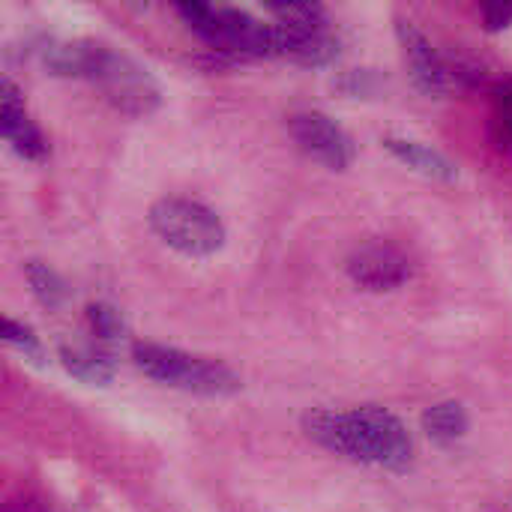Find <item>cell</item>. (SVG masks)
I'll list each match as a JSON object with an SVG mask.
<instances>
[{
  "label": "cell",
  "instance_id": "6da1fadb",
  "mask_svg": "<svg viewBox=\"0 0 512 512\" xmlns=\"http://www.w3.org/2000/svg\"><path fill=\"white\" fill-rule=\"evenodd\" d=\"M303 432L318 447L351 462L399 474L414 465V441L405 423L378 405H363L354 411H309L303 417Z\"/></svg>",
  "mask_w": 512,
  "mask_h": 512
},
{
  "label": "cell",
  "instance_id": "7a4b0ae2",
  "mask_svg": "<svg viewBox=\"0 0 512 512\" xmlns=\"http://www.w3.org/2000/svg\"><path fill=\"white\" fill-rule=\"evenodd\" d=\"M132 363L150 378L165 387L207 396V399H225L240 393L243 381L240 375L213 357L186 354L180 348L156 345V342H135L132 345Z\"/></svg>",
  "mask_w": 512,
  "mask_h": 512
},
{
  "label": "cell",
  "instance_id": "3957f363",
  "mask_svg": "<svg viewBox=\"0 0 512 512\" xmlns=\"http://www.w3.org/2000/svg\"><path fill=\"white\" fill-rule=\"evenodd\" d=\"M153 234L186 258H210L225 246L222 219L201 201L192 198H159L150 213Z\"/></svg>",
  "mask_w": 512,
  "mask_h": 512
},
{
  "label": "cell",
  "instance_id": "277c9868",
  "mask_svg": "<svg viewBox=\"0 0 512 512\" xmlns=\"http://www.w3.org/2000/svg\"><path fill=\"white\" fill-rule=\"evenodd\" d=\"M90 81L126 117H147L162 105V90H159L156 78L141 63H135L126 54H117L108 45L102 48Z\"/></svg>",
  "mask_w": 512,
  "mask_h": 512
},
{
  "label": "cell",
  "instance_id": "5b68a950",
  "mask_svg": "<svg viewBox=\"0 0 512 512\" xmlns=\"http://www.w3.org/2000/svg\"><path fill=\"white\" fill-rule=\"evenodd\" d=\"M288 132L306 156H312L315 162H321L330 171H348L357 156L354 138L333 117H327L321 111L291 114Z\"/></svg>",
  "mask_w": 512,
  "mask_h": 512
},
{
  "label": "cell",
  "instance_id": "8992f818",
  "mask_svg": "<svg viewBox=\"0 0 512 512\" xmlns=\"http://www.w3.org/2000/svg\"><path fill=\"white\" fill-rule=\"evenodd\" d=\"M345 270H348V279L357 288L372 291V294H384V291L402 288L411 279L414 264H411L408 252H402L396 243L372 240V243L357 246L348 255Z\"/></svg>",
  "mask_w": 512,
  "mask_h": 512
},
{
  "label": "cell",
  "instance_id": "52a82bcc",
  "mask_svg": "<svg viewBox=\"0 0 512 512\" xmlns=\"http://www.w3.org/2000/svg\"><path fill=\"white\" fill-rule=\"evenodd\" d=\"M396 36H399L402 57H405V66L411 72L414 87L423 96H444L450 90L447 60L435 51V45L426 39V33L417 24L396 18Z\"/></svg>",
  "mask_w": 512,
  "mask_h": 512
},
{
  "label": "cell",
  "instance_id": "ba28073f",
  "mask_svg": "<svg viewBox=\"0 0 512 512\" xmlns=\"http://www.w3.org/2000/svg\"><path fill=\"white\" fill-rule=\"evenodd\" d=\"M0 135L27 162H45L48 159V138L27 117L24 96L12 78L0 81Z\"/></svg>",
  "mask_w": 512,
  "mask_h": 512
},
{
  "label": "cell",
  "instance_id": "9c48e42d",
  "mask_svg": "<svg viewBox=\"0 0 512 512\" xmlns=\"http://www.w3.org/2000/svg\"><path fill=\"white\" fill-rule=\"evenodd\" d=\"M276 33H279V57L297 63V66L324 69L339 57V36L330 30V21L318 24V27H282V24H276Z\"/></svg>",
  "mask_w": 512,
  "mask_h": 512
},
{
  "label": "cell",
  "instance_id": "30bf717a",
  "mask_svg": "<svg viewBox=\"0 0 512 512\" xmlns=\"http://www.w3.org/2000/svg\"><path fill=\"white\" fill-rule=\"evenodd\" d=\"M57 360L66 369V375L90 387H108L117 375L114 354L93 342H63L57 348Z\"/></svg>",
  "mask_w": 512,
  "mask_h": 512
},
{
  "label": "cell",
  "instance_id": "8fae6325",
  "mask_svg": "<svg viewBox=\"0 0 512 512\" xmlns=\"http://www.w3.org/2000/svg\"><path fill=\"white\" fill-rule=\"evenodd\" d=\"M102 48H105L102 42L75 39V42H45V48H39V54H42V63L51 75L90 81L96 72Z\"/></svg>",
  "mask_w": 512,
  "mask_h": 512
},
{
  "label": "cell",
  "instance_id": "7c38bea8",
  "mask_svg": "<svg viewBox=\"0 0 512 512\" xmlns=\"http://www.w3.org/2000/svg\"><path fill=\"white\" fill-rule=\"evenodd\" d=\"M384 147H387L402 165H408L411 171H417V174H423V177H429V180L453 183V180L459 177L456 165H453L441 150H435V147H429V144H423V141L390 135V138H384Z\"/></svg>",
  "mask_w": 512,
  "mask_h": 512
},
{
  "label": "cell",
  "instance_id": "4fadbf2b",
  "mask_svg": "<svg viewBox=\"0 0 512 512\" xmlns=\"http://www.w3.org/2000/svg\"><path fill=\"white\" fill-rule=\"evenodd\" d=\"M468 429H471V420L462 402H438L423 411V432L438 447L459 444L468 435Z\"/></svg>",
  "mask_w": 512,
  "mask_h": 512
},
{
  "label": "cell",
  "instance_id": "5bb4252c",
  "mask_svg": "<svg viewBox=\"0 0 512 512\" xmlns=\"http://www.w3.org/2000/svg\"><path fill=\"white\" fill-rule=\"evenodd\" d=\"M24 276H27V285H30L33 297L39 300V306H45L48 312H57V309L66 306L69 288H66V282H63V276L57 270H51L42 261H27Z\"/></svg>",
  "mask_w": 512,
  "mask_h": 512
},
{
  "label": "cell",
  "instance_id": "9a60e30c",
  "mask_svg": "<svg viewBox=\"0 0 512 512\" xmlns=\"http://www.w3.org/2000/svg\"><path fill=\"white\" fill-rule=\"evenodd\" d=\"M492 141L498 150L512 153V81H498L492 87Z\"/></svg>",
  "mask_w": 512,
  "mask_h": 512
},
{
  "label": "cell",
  "instance_id": "2e32d148",
  "mask_svg": "<svg viewBox=\"0 0 512 512\" xmlns=\"http://www.w3.org/2000/svg\"><path fill=\"white\" fill-rule=\"evenodd\" d=\"M387 87V78L378 69H348L339 78H333V90L351 99H375Z\"/></svg>",
  "mask_w": 512,
  "mask_h": 512
},
{
  "label": "cell",
  "instance_id": "e0dca14e",
  "mask_svg": "<svg viewBox=\"0 0 512 512\" xmlns=\"http://www.w3.org/2000/svg\"><path fill=\"white\" fill-rule=\"evenodd\" d=\"M84 315H87L90 333L99 342H117V339L126 336V321H123V315L114 306H108V303H90Z\"/></svg>",
  "mask_w": 512,
  "mask_h": 512
},
{
  "label": "cell",
  "instance_id": "ac0fdd59",
  "mask_svg": "<svg viewBox=\"0 0 512 512\" xmlns=\"http://www.w3.org/2000/svg\"><path fill=\"white\" fill-rule=\"evenodd\" d=\"M3 342H6L9 348H15L18 354H24V360H33V363H42V360H45V351H42L39 336H36L33 327H27L24 321L3 318Z\"/></svg>",
  "mask_w": 512,
  "mask_h": 512
},
{
  "label": "cell",
  "instance_id": "d6986e66",
  "mask_svg": "<svg viewBox=\"0 0 512 512\" xmlns=\"http://www.w3.org/2000/svg\"><path fill=\"white\" fill-rule=\"evenodd\" d=\"M447 60V72H450V84H465V87H483L486 84V66L471 60V57H444Z\"/></svg>",
  "mask_w": 512,
  "mask_h": 512
},
{
  "label": "cell",
  "instance_id": "ffe728a7",
  "mask_svg": "<svg viewBox=\"0 0 512 512\" xmlns=\"http://www.w3.org/2000/svg\"><path fill=\"white\" fill-rule=\"evenodd\" d=\"M480 15H483V24L489 33H501L512 24V0H492V3H483L480 6Z\"/></svg>",
  "mask_w": 512,
  "mask_h": 512
},
{
  "label": "cell",
  "instance_id": "44dd1931",
  "mask_svg": "<svg viewBox=\"0 0 512 512\" xmlns=\"http://www.w3.org/2000/svg\"><path fill=\"white\" fill-rule=\"evenodd\" d=\"M3 512H51V510H48L45 498H39V495H33V492H18V495H12V498L3 504Z\"/></svg>",
  "mask_w": 512,
  "mask_h": 512
}]
</instances>
